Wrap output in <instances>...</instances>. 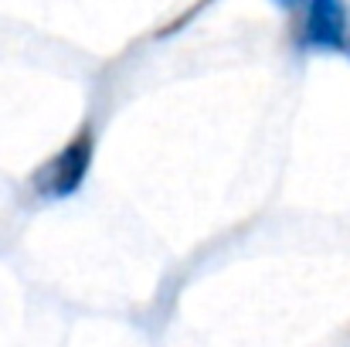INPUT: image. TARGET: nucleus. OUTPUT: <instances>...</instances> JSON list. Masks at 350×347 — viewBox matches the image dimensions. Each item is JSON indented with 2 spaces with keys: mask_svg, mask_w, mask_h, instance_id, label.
Masks as SVG:
<instances>
[{
  "mask_svg": "<svg viewBox=\"0 0 350 347\" xmlns=\"http://www.w3.org/2000/svg\"><path fill=\"white\" fill-rule=\"evenodd\" d=\"M92 160H96V129L92 126H82L55 157H48L34 174H31V188L41 194V198H72L89 170H92Z\"/></svg>",
  "mask_w": 350,
  "mask_h": 347,
  "instance_id": "obj_1",
  "label": "nucleus"
},
{
  "mask_svg": "<svg viewBox=\"0 0 350 347\" xmlns=\"http://www.w3.org/2000/svg\"><path fill=\"white\" fill-rule=\"evenodd\" d=\"M350 7L347 0H306L303 14V48L310 51H347Z\"/></svg>",
  "mask_w": 350,
  "mask_h": 347,
  "instance_id": "obj_2",
  "label": "nucleus"
},
{
  "mask_svg": "<svg viewBox=\"0 0 350 347\" xmlns=\"http://www.w3.org/2000/svg\"><path fill=\"white\" fill-rule=\"evenodd\" d=\"M275 3H279V7H286V10H289V7H299V3H306V0H275Z\"/></svg>",
  "mask_w": 350,
  "mask_h": 347,
  "instance_id": "obj_3",
  "label": "nucleus"
},
{
  "mask_svg": "<svg viewBox=\"0 0 350 347\" xmlns=\"http://www.w3.org/2000/svg\"><path fill=\"white\" fill-rule=\"evenodd\" d=\"M347 55H350V41H347Z\"/></svg>",
  "mask_w": 350,
  "mask_h": 347,
  "instance_id": "obj_4",
  "label": "nucleus"
}]
</instances>
